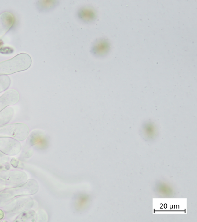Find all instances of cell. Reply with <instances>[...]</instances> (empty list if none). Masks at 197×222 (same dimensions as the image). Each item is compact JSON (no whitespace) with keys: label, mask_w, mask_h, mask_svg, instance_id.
<instances>
[{"label":"cell","mask_w":197,"mask_h":222,"mask_svg":"<svg viewBox=\"0 0 197 222\" xmlns=\"http://www.w3.org/2000/svg\"><path fill=\"white\" fill-rule=\"evenodd\" d=\"M14 18L9 13H4L0 16V38L5 35L14 24Z\"/></svg>","instance_id":"277c9868"},{"label":"cell","mask_w":197,"mask_h":222,"mask_svg":"<svg viewBox=\"0 0 197 222\" xmlns=\"http://www.w3.org/2000/svg\"><path fill=\"white\" fill-rule=\"evenodd\" d=\"M77 15L80 20L86 23H93L97 18L96 10L89 6L81 7L77 12Z\"/></svg>","instance_id":"3957f363"},{"label":"cell","mask_w":197,"mask_h":222,"mask_svg":"<svg viewBox=\"0 0 197 222\" xmlns=\"http://www.w3.org/2000/svg\"><path fill=\"white\" fill-rule=\"evenodd\" d=\"M3 41L2 40L0 39V50H1V48L3 47L2 46H3Z\"/></svg>","instance_id":"9c48e42d"},{"label":"cell","mask_w":197,"mask_h":222,"mask_svg":"<svg viewBox=\"0 0 197 222\" xmlns=\"http://www.w3.org/2000/svg\"><path fill=\"white\" fill-rule=\"evenodd\" d=\"M87 200V198L85 197H82L80 199L79 201V205L81 206H82L83 205H84V204L85 203L86 201Z\"/></svg>","instance_id":"52a82bcc"},{"label":"cell","mask_w":197,"mask_h":222,"mask_svg":"<svg viewBox=\"0 0 197 222\" xmlns=\"http://www.w3.org/2000/svg\"><path fill=\"white\" fill-rule=\"evenodd\" d=\"M14 52L13 48L8 47H3L0 50V53L4 54H9L12 53Z\"/></svg>","instance_id":"8992f818"},{"label":"cell","mask_w":197,"mask_h":222,"mask_svg":"<svg viewBox=\"0 0 197 222\" xmlns=\"http://www.w3.org/2000/svg\"><path fill=\"white\" fill-rule=\"evenodd\" d=\"M57 1H40V6L45 10L50 9L57 5Z\"/></svg>","instance_id":"5b68a950"},{"label":"cell","mask_w":197,"mask_h":222,"mask_svg":"<svg viewBox=\"0 0 197 222\" xmlns=\"http://www.w3.org/2000/svg\"><path fill=\"white\" fill-rule=\"evenodd\" d=\"M32 64L30 56L20 53L10 60L0 63V75L11 74L29 68Z\"/></svg>","instance_id":"6da1fadb"},{"label":"cell","mask_w":197,"mask_h":222,"mask_svg":"<svg viewBox=\"0 0 197 222\" xmlns=\"http://www.w3.org/2000/svg\"><path fill=\"white\" fill-rule=\"evenodd\" d=\"M110 47V44L108 40L104 38H99L93 43L91 52L96 57H103L109 52Z\"/></svg>","instance_id":"7a4b0ae2"},{"label":"cell","mask_w":197,"mask_h":222,"mask_svg":"<svg viewBox=\"0 0 197 222\" xmlns=\"http://www.w3.org/2000/svg\"><path fill=\"white\" fill-rule=\"evenodd\" d=\"M4 216V212L2 210L0 209V220L3 218Z\"/></svg>","instance_id":"ba28073f"}]
</instances>
